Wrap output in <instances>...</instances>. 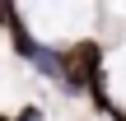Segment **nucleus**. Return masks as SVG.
Here are the masks:
<instances>
[{
	"label": "nucleus",
	"mask_w": 126,
	"mask_h": 121,
	"mask_svg": "<svg viewBox=\"0 0 126 121\" xmlns=\"http://www.w3.org/2000/svg\"><path fill=\"white\" fill-rule=\"evenodd\" d=\"M9 121H42V107H33V103H23V107H19V112H14Z\"/></svg>",
	"instance_id": "nucleus-1"
},
{
	"label": "nucleus",
	"mask_w": 126,
	"mask_h": 121,
	"mask_svg": "<svg viewBox=\"0 0 126 121\" xmlns=\"http://www.w3.org/2000/svg\"><path fill=\"white\" fill-rule=\"evenodd\" d=\"M0 121H9V117H5V112H0Z\"/></svg>",
	"instance_id": "nucleus-2"
}]
</instances>
